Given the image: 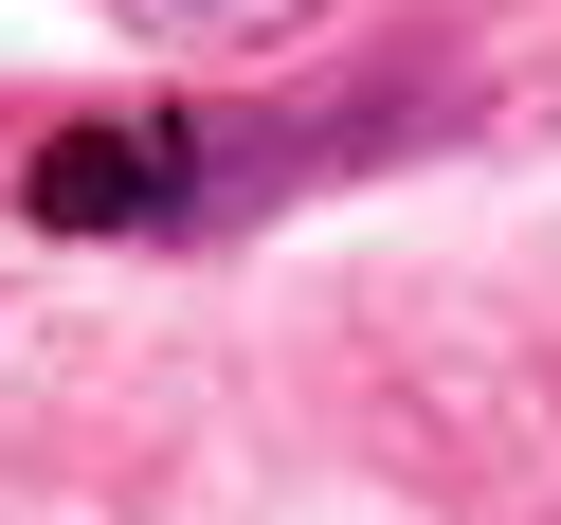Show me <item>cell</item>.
<instances>
[{"instance_id":"cell-1","label":"cell","mask_w":561,"mask_h":525,"mask_svg":"<svg viewBox=\"0 0 561 525\" xmlns=\"http://www.w3.org/2000/svg\"><path fill=\"white\" fill-rule=\"evenodd\" d=\"M344 127H290V110H163V127H73L37 146V218L73 236H163V218H236L272 199L290 163H327Z\"/></svg>"},{"instance_id":"cell-2","label":"cell","mask_w":561,"mask_h":525,"mask_svg":"<svg viewBox=\"0 0 561 525\" xmlns=\"http://www.w3.org/2000/svg\"><path fill=\"white\" fill-rule=\"evenodd\" d=\"M110 19H127V37H163V55H272L308 0H110Z\"/></svg>"}]
</instances>
